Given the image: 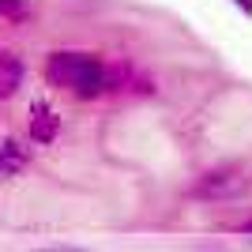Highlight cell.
Here are the masks:
<instances>
[{
    "label": "cell",
    "instance_id": "cell-5",
    "mask_svg": "<svg viewBox=\"0 0 252 252\" xmlns=\"http://www.w3.org/2000/svg\"><path fill=\"white\" fill-rule=\"evenodd\" d=\"M27 166H31V151L23 147L19 139L4 136L0 139V177H15V173H23Z\"/></svg>",
    "mask_w": 252,
    "mask_h": 252
},
{
    "label": "cell",
    "instance_id": "cell-6",
    "mask_svg": "<svg viewBox=\"0 0 252 252\" xmlns=\"http://www.w3.org/2000/svg\"><path fill=\"white\" fill-rule=\"evenodd\" d=\"M34 8L27 0H0V19L4 23H31Z\"/></svg>",
    "mask_w": 252,
    "mask_h": 252
},
{
    "label": "cell",
    "instance_id": "cell-1",
    "mask_svg": "<svg viewBox=\"0 0 252 252\" xmlns=\"http://www.w3.org/2000/svg\"><path fill=\"white\" fill-rule=\"evenodd\" d=\"M42 75L49 87L64 91V94L79 98V102H94V98H105L109 61L83 49H53L42 64Z\"/></svg>",
    "mask_w": 252,
    "mask_h": 252
},
{
    "label": "cell",
    "instance_id": "cell-2",
    "mask_svg": "<svg viewBox=\"0 0 252 252\" xmlns=\"http://www.w3.org/2000/svg\"><path fill=\"white\" fill-rule=\"evenodd\" d=\"M245 185H249L245 169L237 162H222V166L200 173V181L192 185V196H200V200H230V196H241Z\"/></svg>",
    "mask_w": 252,
    "mask_h": 252
},
{
    "label": "cell",
    "instance_id": "cell-3",
    "mask_svg": "<svg viewBox=\"0 0 252 252\" xmlns=\"http://www.w3.org/2000/svg\"><path fill=\"white\" fill-rule=\"evenodd\" d=\"M27 136H31V143H38V147H49L53 139L61 136V113H57L49 102H34L31 117H27Z\"/></svg>",
    "mask_w": 252,
    "mask_h": 252
},
{
    "label": "cell",
    "instance_id": "cell-8",
    "mask_svg": "<svg viewBox=\"0 0 252 252\" xmlns=\"http://www.w3.org/2000/svg\"><path fill=\"white\" fill-rule=\"evenodd\" d=\"M237 230H241V233H252V219H249V222H241V226H237Z\"/></svg>",
    "mask_w": 252,
    "mask_h": 252
},
{
    "label": "cell",
    "instance_id": "cell-9",
    "mask_svg": "<svg viewBox=\"0 0 252 252\" xmlns=\"http://www.w3.org/2000/svg\"><path fill=\"white\" fill-rule=\"evenodd\" d=\"M49 252H79V249H49Z\"/></svg>",
    "mask_w": 252,
    "mask_h": 252
},
{
    "label": "cell",
    "instance_id": "cell-4",
    "mask_svg": "<svg viewBox=\"0 0 252 252\" xmlns=\"http://www.w3.org/2000/svg\"><path fill=\"white\" fill-rule=\"evenodd\" d=\"M23 79H27V64H23V57L0 49V102H8V98L19 94Z\"/></svg>",
    "mask_w": 252,
    "mask_h": 252
},
{
    "label": "cell",
    "instance_id": "cell-7",
    "mask_svg": "<svg viewBox=\"0 0 252 252\" xmlns=\"http://www.w3.org/2000/svg\"><path fill=\"white\" fill-rule=\"evenodd\" d=\"M233 4H237V8H241L245 15H252V0H233Z\"/></svg>",
    "mask_w": 252,
    "mask_h": 252
}]
</instances>
